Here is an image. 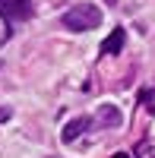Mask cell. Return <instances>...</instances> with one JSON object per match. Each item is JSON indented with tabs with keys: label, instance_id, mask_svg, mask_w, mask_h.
Returning a JSON list of instances; mask_svg holds the SVG:
<instances>
[{
	"label": "cell",
	"instance_id": "1",
	"mask_svg": "<svg viewBox=\"0 0 155 158\" xmlns=\"http://www.w3.org/2000/svg\"><path fill=\"white\" fill-rule=\"evenodd\" d=\"M63 29H70V32H89V29H95V25H101V10L92 6V3H76L70 6L67 13H63Z\"/></svg>",
	"mask_w": 155,
	"mask_h": 158
},
{
	"label": "cell",
	"instance_id": "2",
	"mask_svg": "<svg viewBox=\"0 0 155 158\" xmlns=\"http://www.w3.org/2000/svg\"><path fill=\"white\" fill-rule=\"evenodd\" d=\"M32 13H35L32 0H0V16H3L10 25H13V22H22V19H29Z\"/></svg>",
	"mask_w": 155,
	"mask_h": 158
},
{
	"label": "cell",
	"instance_id": "3",
	"mask_svg": "<svg viewBox=\"0 0 155 158\" xmlns=\"http://www.w3.org/2000/svg\"><path fill=\"white\" fill-rule=\"evenodd\" d=\"M89 127H92V120H89V117H73V120H70L67 127H63L60 142H67V146H70V142H76V139H79V136L86 133Z\"/></svg>",
	"mask_w": 155,
	"mask_h": 158
},
{
	"label": "cell",
	"instance_id": "4",
	"mask_svg": "<svg viewBox=\"0 0 155 158\" xmlns=\"http://www.w3.org/2000/svg\"><path fill=\"white\" fill-rule=\"evenodd\" d=\"M124 123V111L117 108V104H101L98 108V127H120Z\"/></svg>",
	"mask_w": 155,
	"mask_h": 158
},
{
	"label": "cell",
	"instance_id": "5",
	"mask_svg": "<svg viewBox=\"0 0 155 158\" xmlns=\"http://www.w3.org/2000/svg\"><path fill=\"white\" fill-rule=\"evenodd\" d=\"M124 41H127V32H124V29H114L105 41H101V54H120V51H124Z\"/></svg>",
	"mask_w": 155,
	"mask_h": 158
},
{
	"label": "cell",
	"instance_id": "6",
	"mask_svg": "<svg viewBox=\"0 0 155 158\" xmlns=\"http://www.w3.org/2000/svg\"><path fill=\"white\" fill-rule=\"evenodd\" d=\"M10 114H13V111H10V108H3V111H0V120H10Z\"/></svg>",
	"mask_w": 155,
	"mask_h": 158
},
{
	"label": "cell",
	"instance_id": "7",
	"mask_svg": "<svg viewBox=\"0 0 155 158\" xmlns=\"http://www.w3.org/2000/svg\"><path fill=\"white\" fill-rule=\"evenodd\" d=\"M114 158H130V155H127V152H117V155H114Z\"/></svg>",
	"mask_w": 155,
	"mask_h": 158
},
{
	"label": "cell",
	"instance_id": "8",
	"mask_svg": "<svg viewBox=\"0 0 155 158\" xmlns=\"http://www.w3.org/2000/svg\"><path fill=\"white\" fill-rule=\"evenodd\" d=\"M0 67H3V60H0Z\"/></svg>",
	"mask_w": 155,
	"mask_h": 158
},
{
	"label": "cell",
	"instance_id": "9",
	"mask_svg": "<svg viewBox=\"0 0 155 158\" xmlns=\"http://www.w3.org/2000/svg\"><path fill=\"white\" fill-rule=\"evenodd\" d=\"M48 158H54V155H48Z\"/></svg>",
	"mask_w": 155,
	"mask_h": 158
}]
</instances>
